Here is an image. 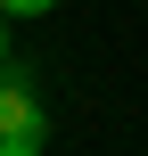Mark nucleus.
<instances>
[{
	"instance_id": "f03ea898",
	"label": "nucleus",
	"mask_w": 148,
	"mask_h": 156,
	"mask_svg": "<svg viewBox=\"0 0 148 156\" xmlns=\"http://www.w3.org/2000/svg\"><path fill=\"white\" fill-rule=\"evenodd\" d=\"M0 8H8V16H49L58 0H0Z\"/></svg>"
},
{
	"instance_id": "f257e3e1",
	"label": "nucleus",
	"mask_w": 148,
	"mask_h": 156,
	"mask_svg": "<svg viewBox=\"0 0 148 156\" xmlns=\"http://www.w3.org/2000/svg\"><path fill=\"white\" fill-rule=\"evenodd\" d=\"M49 148V115L25 82H0V156H41Z\"/></svg>"
},
{
	"instance_id": "7ed1b4c3",
	"label": "nucleus",
	"mask_w": 148,
	"mask_h": 156,
	"mask_svg": "<svg viewBox=\"0 0 148 156\" xmlns=\"http://www.w3.org/2000/svg\"><path fill=\"white\" fill-rule=\"evenodd\" d=\"M0 25H8V8H0ZM0 66H8V33H0Z\"/></svg>"
}]
</instances>
